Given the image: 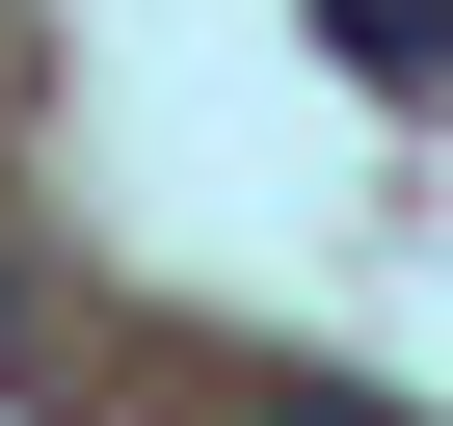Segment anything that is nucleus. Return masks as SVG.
Returning a JSON list of instances; mask_svg holds the SVG:
<instances>
[{"label": "nucleus", "instance_id": "nucleus-1", "mask_svg": "<svg viewBox=\"0 0 453 426\" xmlns=\"http://www.w3.org/2000/svg\"><path fill=\"white\" fill-rule=\"evenodd\" d=\"M347 54H373V80H426V107H453V0H347Z\"/></svg>", "mask_w": 453, "mask_h": 426}, {"label": "nucleus", "instance_id": "nucleus-2", "mask_svg": "<svg viewBox=\"0 0 453 426\" xmlns=\"http://www.w3.org/2000/svg\"><path fill=\"white\" fill-rule=\"evenodd\" d=\"M267 426H426V399H373V373H294V399H267Z\"/></svg>", "mask_w": 453, "mask_h": 426}]
</instances>
